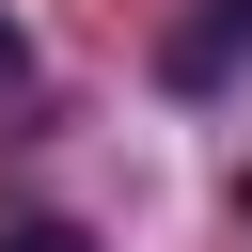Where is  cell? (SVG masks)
I'll return each mask as SVG.
<instances>
[{
	"mask_svg": "<svg viewBox=\"0 0 252 252\" xmlns=\"http://www.w3.org/2000/svg\"><path fill=\"white\" fill-rule=\"evenodd\" d=\"M236 63H252V0H189V16L158 32V79H173V94H220Z\"/></svg>",
	"mask_w": 252,
	"mask_h": 252,
	"instance_id": "obj_1",
	"label": "cell"
},
{
	"mask_svg": "<svg viewBox=\"0 0 252 252\" xmlns=\"http://www.w3.org/2000/svg\"><path fill=\"white\" fill-rule=\"evenodd\" d=\"M0 252H94V236H79V220H47V205H16V220H0Z\"/></svg>",
	"mask_w": 252,
	"mask_h": 252,
	"instance_id": "obj_2",
	"label": "cell"
},
{
	"mask_svg": "<svg viewBox=\"0 0 252 252\" xmlns=\"http://www.w3.org/2000/svg\"><path fill=\"white\" fill-rule=\"evenodd\" d=\"M16 79H32V32H16V16H0V94H16Z\"/></svg>",
	"mask_w": 252,
	"mask_h": 252,
	"instance_id": "obj_3",
	"label": "cell"
},
{
	"mask_svg": "<svg viewBox=\"0 0 252 252\" xmlns=\"http://www.w3.org/2000/svg\"><path fill=\"white\" fill-rule=\"evenodd\" d=\"M236 220H252V173H236Z\"/></svg>",
	"mask_w": 252,
	"mask_h": 252,
	"instance_id": "obj_4",
	"label": "cell"
}]
</instances>
